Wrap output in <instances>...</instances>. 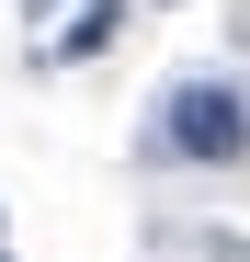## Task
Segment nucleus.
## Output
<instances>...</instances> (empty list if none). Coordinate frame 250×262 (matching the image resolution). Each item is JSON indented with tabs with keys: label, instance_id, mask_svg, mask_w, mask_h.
Segmentation results:
<instances>
[{
	"label": "nucleus",
	"instance_id": "nucleus-2",
	"mask_svg": "<svg viewBox=\"0 0 250 262\" xmlns=\"http://www.w3.org/2000/svg\"><path fill=\"white\" fill-rule=\"evenodd\" d=\"M114 34H125V0H80V23H68L57 46H46V69H68V57H103Z\"/></svg>",
	"mask_w": 250,
	"mask_h": 262
},
{
	"label": "nucleus",
	"instance_id": "nucleus-1",
	"mask_svg": "<svg viewBox=\"0 0 250 262\" xmlns=\"http://www.w3.org/2000/svg\"><path fill=\"white\" fill-rule=\"evenodd\" d=\"M148 148H159V160H193V171H239V160H250V92H239V80H216V69L171 80V92H159Z\"/></svg>",
	"mask_w": 250,
	"mask_h": 262
}]
</instances>
